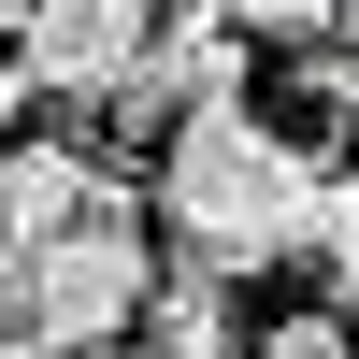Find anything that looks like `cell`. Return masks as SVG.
Returning <instances> with one entry per match:
<instances>
[{
  "mask_svg": "<svg viewBox=\"0 0 359 359\" xmlns=\"http://www.w3.org/2000/svg\"><path fill=\"white\" fill-rule=\"evenodd\" d=\"M316 201H331V158L287 144L273 115H245V101L158 130V230H172L187 259H216V273L302 259V245H316Z\"/></svg>",
  "mask_w": 359,
  "mask_h": 359,
  "instance_id": "cell-1",
  "label": "cell"
},
{
  "mask_svg": "<svg viewBox=\"0 0 359 359\" xmlns=\"http://www.w3.org/2000/svg\"><path fill=\"white\" fill-rule=\"evenodd\" d=\"M144 302H158V259H144L130 216H86V230H57V245H29V316L57 331V359L130 345Z\"/></svg>",
  "mask_w": 359,
  "mask_h": 359,
  "instance_id": "cell-2",
  "label": "cell"
},
{
  "mask_svg": "<svg viewBox=\"0 0 359 359\" xmlns=\"http://www.w3.org/2000/svg\"><path fill=\"white\" fill-rule=\"evenodd\" d=\"M158 0H15V57H29V86L43 101H101L115 115V86L144 72V43H158Z\"/></svg>",
  "mask_w": 359,
  "mask_h": 359,
  "instance_id": "cell-3",
  "label": "cell"
},
{
  "mask_svg": "<svg viewBox=\"0 0 359 359\" xmlns=\"http://www.w3.org/2000/svg\"><path fill=\"white\" fill-rule=\"evenodd\" d=\"M245 43L259 29H158L144 43V72L115 86V130H187V115H216V101H245Z\"/></svg>",
  "mask_w": 359,
  "mask_h": 359,
  "instance_id": "cell-4",
  "label": "cell"
},
{
  "mask_svg": "<svg viewBox=\"0 0 359 359\" xmlns=\"http://www.w3.org/2000/svg\"><path fill=\"white\" fill-rule=\"evenodd\" d=\"M86 216H130V172L86 144H0V245H57Z\"/></svg>",
  "mask_w": 359,
  "mask_h": 359,
  "instance_id": "cell-5",
  "label": "cell"
},
{
  "mask_svg": "<svg viewBox=\"0 0 359 359\" xmlns=\"http://www.w3.org/2000/svg\"><path fill=\"white\" fill-rule=\"evenodd\" d=\"M130 345H158V359H259V331L230 316V273H216V259L158 273V302H144V331H130Z\"/></svg>",
  "mask_w": 359,
  "mask_h": 359,
  "instance_id": "cell-6",
  "label": "cell"
},
{
  "mask_svg": "<svg viewBox=\"0 0 359 359\" xmlns=\"http://www.w3.org/2000/svg\"><path fill=\"white\" fill-rule=\"evenodd\" d=\"M302 259H316V287L359 316V172H331V201H316V245H302Z\"/></svg>",
  "mask_w": 359,
  "mask_h": 359,
  "instance_id": "cell-7",
  "label": "cell"
},
{
  "mask_svg": "<svg viewBox=\"0 0 359 359\" xmlns=\"http://www.w3.org/2000/svg\"><path fill=\"white\" fill-rule=\"evenodd\" d=\"M259 359H359V331H345V302H287L259 331Z\"/></svg>",
  "mask_w": 359,
  "mask_h": 359,
  "instance_id": "cell-8",
  "label": "cell"
},
{
  "mask_svg": "<svg viewBox=\"0 0 359 359\" xmlns=\"http://www.w3.org/2000/svg\"><path fill=\"white\" fill-rule=\"evenodd\" d=\"M230 29H259V43H331L345 0H230Z\"/></svg>",
  "mask_w": 359,
  "mask_h": 359,
  "instance_id": "cell-9",
  "label": "cell"
},
{
  "mask_svg": "<svg viewBox=\"0 0 359 359\" xmlns=\"http://www.w3.org/2000/svg\"><path fill=\"white\" fill-rule=\"evenodd\" d=\"M29 101H43V86H29V57L0 43V144H15V115H29Z\"/></svg>",
  "mask_w": 359,
  "mask_h": 359,
  "instance_id": "cell-10",
  "label": "cell"
},
{
  "mask_svg": "<svg viewBox=\"0 0 359 359\" xmlns=\"http://www.w3.org/2000/svg\"><path fill=\"white\" fill-rule=\"evenodd\" d=\"M101 359H158V345H101Z\"/></svg>",
  "mask_w": 359,
  "mask_h": 359,
  "instance_id": "cell-11",
  "label": "cell"
}]
</instances>
